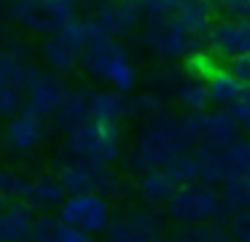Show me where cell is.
I'll return each instance as SVG.
<instances>
[{
  "label": "cell",
  "mask_w": 250,
  "mask_h": 242,
  "mask_svg": "<svg viewBox=\"0 0 250 242\" xmlns=\"http://www.w3.org/2000/svg\"><path fill=\"white\" fill-rule=\"evenodd\" d=\"M191 151H194V140H191L186 116L162 110L143 121L126 161L135 172L162 170V167H169L175 159L191 154Z\"/></svg>",
  "instance_id": "obj_1"
},
{
  "label": "cell",
  "mask_w": 250,
  "mask_h": 242,
  "mask_svg": "<svg viewBox=\"0 0 250 242\" xmlns=\"http://www.w3.org/2000/svg\"><path fill=\"white\" fill-rule=\"evenodd\" d=\"M78 67L92 81L121 91V94H129L137 86V67L132 54L126 51V46L121 41L100 35L94 27H92V35L83 43Z\"/></svg>",
  "instance_id": "obj_2"
},
{
  "label": "cell",
  "mask_w": 250,
  "mask_h": 242,
  "mask_svg": "<svg viewBox=\"0 0 250 242\" xmlns=\"http://www.w3.org/2000/svg\"><path fill=\"white\" fill-rule=\"evenodd\" d=\"M124 154V132L119 124L105 121H83L81 127L65 132L62 140V156L92 164H116Z\"/></svg>",
  "instance_id": "obj_3"
},
{
  "label": "cell",
  "mask_w": 250,
  "mask_h": 242,
  "mask_svg": "<svg viewBox=\"0 0 250 242\" xmlns=\"http://www.w3.org/2000/svg\"><path fill=\"white\" fill-rule=\"evenodd\" d=\"M140 43L162 62H178L188 59L205 46V38L194 35L178 16H162V19H143L140 22Z\"/></svg>",
  "instance_id": "obj_4"
},
{
  "label": "cell",
  "mask_w": 250,
  "mask_h": 242,
  "mask_svg": "<svg viewBox=\"0 0 250 242\" xmlns=\"http://www.w3.org/2000/svg\"><path fill=\"white\" fill-rule=\"evenodd\" d=\"M78 16L76 0H8L6 19L30 35H54Z\"/></svg>",
  "instance_id": "obj_5"
},
{
  "label": "cell",
  "mask_w": 250,
  "mask_h": 242,
  "mask_svg": "<svg viewBox=\"0 0 250 242\" xmlns=\"http://www.w3.org/2000/svg\"><path fill=\"white\" fill-rule=\"evenodd\" d=\"M167 215L180 226H202V223H215L226 215L223 199L218 186L202 180L180 183L178 191L167 202Z\"/></svg>",
  "instance_id": "obj_6"
},
{
  "label": "cell",
  "mask_w": 250,
  "mask_h": 242,
  "mask_svg": "<svg viewBox=\"0 0 250 242\" xmlns=\"http://www.w3.org/2000/svg\"><path fill=\"white\" fill-rule=\"evenodd\" d=\"M92 35V22L76 16L73 22H67L60 32L54 35H46L38 46L41 62H43V70L54 75H70L76 73L78 62H81V51L86 38Z\"/></svg>",
  "instance_id": "obj_7"
},
{
  "label": "cell",
  "mask_w": 250,
  "mask_h": 242,
  "mask_svg": "<svg viewBox=\"0 0 250 242\" xmlns=\"http://www.w3.org/2000/svg\"><path fill=\"white\" fill-rule=\"evenodd\" d=\"M54 175L62 183L65 194H100L105 199H113L126 191L124 180L105 164H92V161H78L62 156Z\"/></svg>",
  "instance_id": "obj_8"
},
{
  "label": "cell",
  "mask_w": 250,
  "mask_h": 242,
  "mask_svg": "<svg viewBox=\"0 0 250 242\" xmlns=\"http://www.w3.org/2000/svg\"><path fill=\"white\" fill-rule=\"evenodd\" d=\"M194 159H196V180L221 186L229 177L245 175V170L250 164V140L237 137L218 151H194Z\"/></svg>",
  "instance_id": "obj_9"
},
{
  "label": "cell",
  "mask_w": 250,
  "mask_h": 242,
  "mask_svg": "<svg viewBox=\"0 0 250 242\" xmlns=\"http://www.w3.org/2000/svg\"><path fill=\"white\" fill-rule=\"evenodd\" d=\"M57 215L73 229L97 237L108 229L110 218H113V207H110V199L100 197V194H67L57 207Z\"/></svg>",
  "instance_id": "obj_10"
},
{
  "label": "cell",
  "mask_w": 250,
  "mask_h": 242,
  "mask_svg": "<svg viewBox=\"0 0 250 242\" xmlns=\"http://www.w3.org/2000/svg\"><path fill=\"white\" fill-rule=\"evenodd\" d=\"M188 132L194 140V151H218L229 145L231 140L239 137V124L226 108L215 110H202V113H186Z\"/></svg>",
  "instance_id": "obj_11"
},
{
  "label": "cell",
  "mask_w": 250,
  "mask_h": 242,
  "mask_svg": "<svg viewBox=\"0 0 250 242\" xmlns=\"http://www.w3.org/2000/svg\"><path fill=\"white\" fill-rule=\"evenodd\" d=\"M164 231V220L156 207H135L129 213L110 218L108 229L103 231V242H159Z\"/></svg>",
  "instance_id": "obj_12"
},
{
  "label": "cell",
  "mask_w": 250,
  "mask_h": 242,
  "mask_svg": "<svg viewBox=\"0 0 250 242\" xmlns=\"http://www.w3.org/2000/svg\"><path fill=\"white\" fill-rule=\"evenodd\" d=\"M86 19L92 22V27L100 35L124 41L140 30L143 16L137 11L135 0H100L97 5H92V14Z\"/></svg>",
  "instance_id": "obj_13"
},
{
  "label": "cell",
  "mask_w": 250,
  "mask_h": 242,
  "mask_svg": "<svg viewBox=\"0 0 250 242\" xmlns=\"http://www.w3.org/2000/svg\"><path fill=\"white\" fill-rule=\"evenodd\" d=\"M67 89L70 86H67V81L62 75H54L35 65L27 84H24V108L43 118H51L54 110L60 108V102L65 100Z\"/></svg>",
  "instance_id": "obj_14"
},
{
  "label": "cell",
  "mask_w": 250,
  "mask_h": 242,
  "mask_svg": "<svg viewBox=\"0 0 250 242\" xmlns=\"http://www.w3.org/2000/svg\"><path fill=\"white\" fill-rule=\"evenodd\" d=\"M49 137V121L38 113L22 108L19 113H14L11 118H6V127H3V140L11 151L17 154H33Z\"/></svg>",
  "instance_id": "obj_15"
},
{
  "label": "cell",
  "mask_w": 250,
  "mask_h": 242,
  "mask_svg": "<svg viewBox=\"0 0 250 242\" xmlns=\"http://www.w3.org/2000/svg\"><path fill=\"white\" fill-rule=\"evenodd\" d=\"M205 46L210 54L223 59H234L250 51V19H221L212 22L205 35Z\"/></svg>",
  "instance_id": "obj_16"
},
{
  "label": "cell",
  "mask_w": 250,
  "mask_h": 242,
  "mask_svg": "<svg viewBox=\"0 0 250 242\" xmlns=\"http://www.w3.org/2000/svg\"><path fill=\"white\" fill-rule=\"evenodd\" d=\"M65 197L67 194L57 180V175H30L22 204H27L33 213H57Z\"/></svg>",
  "instance_id": "obj_17"
},
{
  "label": "cell",
  "mask_w": 250,
  "mask_h": 242,
  "mask_svg": "<svg viewBox=\"0 0 250 242\" xmlns=\"http://www.w3.org/2000/svg\"><path fill=\"white\" fill-rule=\"evenodd\" d=\"M35 213L22 202L0 204V242H30L33 240Z\"/></svg>",
  "instance_id": "obj_18"
},
{
  "label": "cell",
  "mask_w": 250,
  "mask_h": 242,
  "mask_svg": "<svg viewBox=\"0 0 250 242\" xmlns=\"http://www.w3.org/2000/svg\"><path fill=\"white\" fill-rule=\"evenodd\" d=\"M89 91H92V86H70L67 89L65 100L60 102V108L51 116L60 132H70V129L81 127L83 121H89Z\"/></svg>",
  "instance_id": "obj_19"
},
{
  "label": "cell",
  "mask_w": 250,
  "mask_h": 242,
  "mask_svg": "<svg viewBox=\"0 0 250 242\" xmlns=\"http://www.w3.org/2000/svg\"><path fill=\"white\" fill-rule=\"evenodd\" d=\"M180 183L169 175V170H146V172H137V183H135V191L140 194V199L151 207L156 204H167L169 197L178 191Z\"/></svg>",
  "instance_id": "obj_20"
},
{
  "label": "cell",
  "mask_w": 250,
  "mask_h": 242,
  "mask_svg": "<svg viewBox=\"0 0 250 242\" xmlns=\"http://www.w3.org/2000/svg\"><path fill=\"white\" fill-rule=\"evenodd\" d=\"M126 97L116 89L100 86L89 91V121H105V124H119L126 118Z\"/></svg>",
  "instance_id": "obj_21"
},
{
  "label": "cell",
  "mask_w": 250,
  "mask_h": 242,
  "mask_svg": "<svg viewBox=\"0 0 250 242\" xmlns=\"http://www.w3.org/2000/svg\"><path fill=\"white\" fill-rule=\"evenodd\" d=\"M30 242H94V237L73 229L57 213H41V215H35L33 240Z\"/></svg>",
  "instance_id": "obj_22"
},
{
  "label": "cell",
  "mask_w": 250,
  "mask_h": 242,
  "mask_svg": "<svg viewBox=\"0 0 250 242\" xmlns=\"http://www.w3.org/2000/svg\"><path fill=\"white\" fill-rule=\"evenodd\" d=\"M205 84H207V97H210V102L218 105V108H226V110L245 94V89H248L242 81H237L229 70H223V67L212 70V73L205 78Z\"/></svg>",
  "instance_id": "obj_23"
},
{
  "label": "cell",
  "mask_w": 250,
  "mask_h": 242,
  "mask_svg": "<svg viewBox=\"0 0 250 242\" xmlns=\"http://www.w3.org/2000/svg\"><path fill=\"white\" fill-rule=\"evenodd\" d=\"M172 97L186 113H202V110H207V105H210L205 78H199V75H194V73L180 75V81L172 89Z\"/></svg>",
  "instance_id": "obj_24"
},
{
  "label": "cell",
  "mask_w": 250,
  "mask_h": 242,
  "mask_svg": "<svg viewBox=\"0 0 250 242\" xmlns=\"http://www.w3.org/2000/svg\"><path fill=\"white\" fill-rule=\"evenodd\" d=\"M221 191V199H223V210L226 215H234V213H242V210H250V180L245 175H237V177H229L226 183L218 186Z\"/></svg>",
  "instance_id": "obj_25"
},
{
  "label": "cell",
  "mask_w": 250,
  "mask_h": 242,
  "mask_svg": "<svg viewBox=\"0 0 250 242\" xmlns=\"http://www.w3.org/2000/svg\"><path fill=\"white\" fill-rule=\"evenodd\" d=\"M35 65L24 62V57L14 51H6V48H0V86H22L27 84L30 73H33Z\"/></svg>",
  "instance_id": "obj_26"
},
{
  "label": "cell",
  "mask_w": 250,
  "mask_h": 242,
  "mask_svg": "<svg viewBox=\"0 0 250 242\" xmlns=\"http://www.w3.org/2000/svg\"><path fill=\"white\" fill-rule=\"evenodd\" d=\"M159 242H231V237L226 231L215 229L212 223H202V226H180L178 231L162 237Z\"/></svg>",
  "instance_id": "obj_27"
},
{
  "label": "cell",
  "mask_w": 250,
  "mask_h": 242,
  "mask_svg": "<svg viewBox=\"0 0 250 242\" xmlns=\"http://www.w3.org/2000/svg\"><path fill=\"white\" fill-rule=\"evenodd\" d=\"M164 102H167V97H162L153 89L137 91V94L126 97V116H135V118L146 121V118H151V116L164 110Z\"/></svg>",
  "instance_id": "obj_28"
},
{
  "label": "cell",
  "mask_w": 250,
  "mask_h": 242,
  "mask_svg": "<svg viewBox=\"0 0 250 242\" xmlns=\"http://www.w3.org/2000/svg\"><path fill=\"white\" fill-rule=\"evenodd\" d=\"M27 177L30 175L14 170V167H3L0 170V199L3 202H22L24 188H27Z\"/></svg>",
  "instance_id": "obj_29"
},
{
  "label": "cell",
  "mask_w": 250,
  "mask_h": 242,
  "mask_svg": "<svg viewBox=\"0 0 250 242\" xmlns=\"http://www.w3.org/2000/svg\"><path fill=\"white\" fill-rule=\"evenodd\" d=\"M24 108V89L22 86H0V118L6 121L14 113H19Z\"/></svg>",
  "instance_id": "obj_30"
},
{
  "label": "cell",
  "mask_w": 250,
  "mask_h": 242,
  "mask_svg": "<svg viewBox=\"0 0 250 242\" xmlns=\"http://www.w3.org/2000/svg\"><path fill=\"white\" fill-rule=\"evenodd\" d=\"M180 70L178 67H159L156 73L151 75V86L148 89H153V91H159L162 97H167V94H172V89H175V84L180 81Z\"/></svg>",
  "instance_id": "obj_31"
},
{
  "label": "cell",
  "mask_w": 250,
  "mask_h": 242,
  "mask_svg": "<svg viewBox=\"0 0 250 242\" xmlns=\"http://www.w3.org/2000/svg\"><path fill=\"white\" fill-rule=\"evenodd\" d=\"M229 113H231V116L237 118L239 129H245V132H250V86L245 89V94L239 97V100L234 102L231 108H229Z\"/></svg>",
  "instance_id": "obj_32"
},
{
  "label": "cell",
  "mask_w": 250,
  "mask_h": 242,
  "mask_svg": "<svg viewBox=\"0 0 250 242\" xmlns=\"http://www.w3.org/2000/svg\"><path fill=\"white\" fill-rule=\"evenodd\" d=\"M226 19H250V0H215Z\"/></svg>",
  "instance_id": "obj_33"
},
{
  "label": "cell",
  "mask_w": 250,
  "mask_h": 242,
  "mask_svg": "<svg viewBox=\"0 0 250 242\" xmlns=\"http://www.w3.org/2000/svg\"><path fill=\"white\" fill-rule=\"evenodd\" d=\"M226 70L237 81H242L245 86H250V51L248 54H239V57H234V59H229V67Z\"/></svg>",
  "instance_id": "obj_34"
},
{
  "label": "cell",
  "mask_w": 250,
  "mask_h": 242,
  "mask_svg": "<svg viewBox=\"0 0 250 242\" xmlns=\"http://www.w3.org/2000/svg\"><path fill=\"white\" fill-rule=\"evenodd\" d=\"M245 177H248V180H250V164H248V170H245Z\"/></svg>",
  "instance_id": "obj_35"
},
{
  "label": "cell",
  "mask_w": 250,
  "mask_h": 242,
  "mask_svg": "<svg viewBox=\"0 0 250 242\" xmlns=\"http://www.w3.org/2000/svg\"><path fill=\"white\" fill-rule=\"evenodd\" d=\"M0 148H3V140H0Z\"/></svg>",
  "instance_id": "obj_36"
},
{
  "label": "cell",
  "mask_w": 250,
  "mask_h": 242,
  "mask_svg": "<svg viewBox=\"0 0 250 242\" xmlns=\"http://www.w3.org/2000/svg\"><path fill=\"white\" fill-rule=\"evenodd\" d=\"M207 3H215V0H207Z\"/></svg>",
  "instance_id": "obj_37"
}]
</instances>
